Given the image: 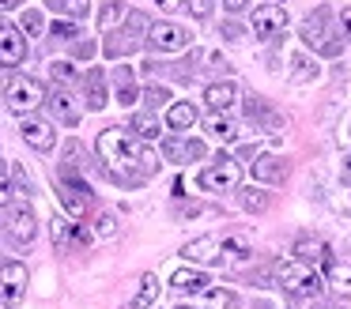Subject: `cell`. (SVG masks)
<instances>
[{
  "label": "cell",
  "instance_id": "cell-6",
  "mask_svg": "<svg viewBox=\"0 0 351 309\" xmlns=\"http://www.w3.org/2000/svg\"><path fill=\"white\" fill-rule=\"evenodd\" d=\"M147 45H152L155 53H182L185 45H189V30L170 23V19L152 23V27H147Z\"/></svg>",
  "mask_w": 351,
  "mask_h": 309
},
{
  "label": "cell",
  "instance_id": "cell-38",
  "mask_svg": "<svg viewBox=\"0 0 351 309\" xmlns=\"http://www.w3.org/2000/svg\"><path fill=\"white\" fill-rule=\"evenodd\" d=\"M49 38H57V42H64V38H80V23H53V27H49Z\"/></svg>",
  "mask_w": 351,
  "mask_h": 309
},
{
  "label": "cell",
  "instance_id": "cell-26",
  "mask_svg": "<svg viewBox=\"0 0 351 309\" xmlns=\"http://www.w3.org/2000/svg\"><path fill=\"white\" fill-rule=\"evenodd\" d=\"M46 8L57 12V15H64L69 23H80L87 12H91V0H46Z\"/></svg>",
  "mask_w": 351,
  "mask_h": 309
},
{
  "label": "cell",
  "instance_id": "cell-36",
  "mask_svg": "<svg viewBox=\"0 0 351 309\" xmlns=\"http://www.w3.org/2000/svg\"><path fill=\"white\" fill-rule=\"evenodd\" d=\"M144 102H147V110H155V106H167V110H170V90L167 87H147L144 90Z\"/></svg>",
  "mask_w": 351,
  "mask_h": 309
},
{
  "label": "cell",
  "instance_id": "cell-32",
  "mask_svg": "<svg viewBox=\"0 0 351 309\" xmlns=\"http://www.w3.org/2000/svg\"><path fill=\"white\" fill-rule=\"evenodd\" d=\"M49 79H53L57 87H69V83L80 79V72H76V64H69V60H53V64H49Z\"/></svg>",
  "mask_w": 351,
  "mask_h": 309
},
{
  "label": "cell",
  "instance_id": "cell-16",
  "mask_svg": "<svg viewBox=\"0 0 351 309\" xmlns=\"http://www.w3.org/2000/svg\"><path fill=\"white\" fill-rule=\"evenodd\" d=\"M238 102V83L223 79V83H208L204 87V106L212 113H230Z\"/></svg>",
  "mask_w": 351,
  "mask_h": 309
},
{
  "label": "cell",
  "instance_id": "cell-31",
  "mask_svg": "<svg viewBox=\"0 0 351 309\" xmlns=\"http://www.w3.org/2000/svg\"><path fill=\"white\" fill-rule=\"evenodd\" d=\"M268 203H272V196H268L261 185L242 188V208L250 211V215H261V211H268Z\"/></svg>",
  "mask_w": 351,
  "mask_h": 309
},
{
  "label": "cell",
  "instance_id": "cell-21",
  "mask_svg": "<svg viewBox=\"0 0 351 309\" xmlns=\"http://www.w3.org/2000/svg\"><path fill=\"white\" fill-rule=\"evenodd\" d=\"M197 117H200V110H197L193 102H174V106L167 110V128L178 136V132H185V128L197 125Z\"/></svg>",
  "mask_w": 351,
  "mask_h": 309
},
{
  "label": "cell",
  "instance_id": "cell-20",
  "mask_svg": "<svg viewBox=\"0 0 351 309\" xmlns=\"http://www.w3.org/2000/svg\"><path fill=\"white\" fill-rule=\"evenodd\" d=\"M110 83H114V90H117V102L121 106H132L136 102V75H132V68L129 64H121V68H114L110 72Z\"/></svg>",
  "mask_w": 351,
  "mask_h": 309
},
{
  "label": "cell",
  "instance_id": "cell-22",
  "mask_svg": "<svg viewBox=\"0 0 351 309\" xmlns=\"http://www.w3.org/2000/svg\"><path fill=\"white\" fill-rule=\"evenodd\" d=\"M204 132H212L219 143H234L238 140V125L230 121V113H208V117H204Z\"/></svg>",
  "mask_w": 351,
  "mask_h": 309
},
{
  "label": "cell",
  "instance_id": "cell-29",
  "mask_svg": "<svg viewBox=\"0 0 351 309\" xmlns=\"http://www.w3.org/2000/svg\"><path fill=\"white\" fill-rule=\"evenodd\" d=\"M219 249L230 256V260H238V264L250 260V256H253V245L242 238V234H230V238H223V241H219Z\"/></svg>",
  "mask_w": 351,
  "mask_h": 309
},
{
  "label": "cell",
  "instance_id": "cell-41",
  "mask_svg": "<svg viewBox=\"0 0 351 309\" xmlns=\"http://www.w3.org/2000/svg\"><path fill=\"white\" fill-rule=\"evenodd\" d=\"M242 34H245V30L238 27L234 19H227V23H223V38H230V42H238V38H242Z\"/></svg>",
  "mask_w": 351,
  "mask_h": 309
},
{
  "label": "cell",
  "instance_id": "cell-10",
  "mask_svg": "<svg viewBox=\"0 0 351 309\" xmlns=\"http://www.w3.org/2000/svg\"><path fill=\"white\" fill-rule=\"evenodd\" d=\"M19 136H23L27 147L42 151V155L57 147V132H53V125H49V121H42V117H19Z\"/></svg>",
  "mask_w": 351,
  "mask_h": 309
},
{
  "label": "cell",
  "instance_id": "cell-51",
  "mask_svg": "<svg viewBox=\"0 0 351 309\" xmlns=\"http://www.w3.org/2000/svg\"><path fill=\"white\" fill-rule=\"evenodd\" d=\"M182 309H193V306H182ZM197 309H200V306H197Z\"/></svg>",
  "mask_w": 351,
  "mask_h": 309
},
{
  "label": "cell",
  "instance_id": "cell-7",
  "mask_svg": "<svg viewBox=\"0 0 351 309\" xmlns=\"http://www.w3.org/2000/svg\"><path fill=\"white\" fill-rule=\"evenodd\" d=\"M253 34L261 42H272V38H283L287 34V12L280 4H261L253 12Z\"/></svg>",
  "mask_w": 351,
  "mask_h": 309
},
{
  "label": "cell",
  "instance_id": "cell-1",
  "mask_svg": "<svg viewBox=\"0 0 351 309\" xmlns=\"http://www.w3.org/2000/svg\"><path fill=\"white\" fill-rule=\"evenodd\" d=\"M95 151H99V158L106 162V173L129 170V173H140V177H152V173L159 170V158L121 125L102 128L99 140H95Z\"/></svg>",
  "mask_w": 351,
  "mask_h": 309
},
{
  "label": "cell",
  "instance_id": "cell-13",
  "mask_svg": "<svg viewBox=\"0 0 351 309\" xmlns=\"http://www.w3.org/2000/svg\"><path fill=\"white\" fill-rule=\"evenodd\" d=\"M291 253L298 256V260H306V264H332V253H328V241L325 238H317V234H298L295 238V245H291Z\"/></svg>",
  "mask_w": 351,
  "mask_h": 309
},
{
  "label": "cell",
  "instance_id": "cell-14",
  "mask_svg": "<svg viewBox=\"0 0 351 309\" xmlns=\"http://www.w3.org/2000/svg\"><path fill=\"white\" fill-rule=\"evenodd\" d=\"M250 173L257 177V185H283L287 181V162L280 155H257Z\"/></svg>",
  "mask_w": 351,
  "mask_h": 309
},
{
  "label": "cell",
  "instance_id": "cell-47",
  "mask_svg": "<svg viewBox=\"0 0 351 309\" xmlns=\"http://www.w3.org/2000/svg\"><path fill=\"white\" fill-rule=\"evenodd\" d=\"M23 0H0V12H12V8H19Z\"/></svg>",
  "mask_w": 351,
  "mask_h": 309
},
{
  "label": "cell",
  "instance_id": "cell-9",
  "mask_svg": "<svg viewBox=\"0 0 351 309\" xmlns=\"http://www.w3.org/2000/svg\"><path fill=\"white\" fill-rule=\"evenodd\" d=\"M27 60V34L16 23H0V68H16Z\"/></svg>",
  "mask_w": 351,
  "mask_h": 309
},
{
  "label": "cell",
  "instance_id": "cell-30",
  "mask_svg": "<svg viewBox=\"0 0 351 309\" xmlns=\"http://www.w3.org/2000/svg\"><path fill=\"white\" fill-rule=\"evenodd\" d=\"M155 298H159V279H155V275H144V279H140L136 298H132V309H152Z\"/></svg>",
  "mask_w": 351,
  "mask_h": 309
},
{
  "label": "cell",
  "instance_id": "cell-27",
  "mask_svg": "<svg viewBox=\"0 0 351 309\" xmlns=\"http://www.w3.org/2000/svg\"><path fill=\"white\" fill-rule=\"evenodd\" d=\"M325 283L332 286V291H340V294H351V268L348 264H328L325 268Z\"/></svg>",
  "mask_w": 351,
  "mask_h": 309
},
{
  "label": "cell",
  "instance_id": "cell-17",
  "mask_svg": "<svg viewBox=\"0 0 351 309\" xmlns=\"http://www.w3.org/2000/svg\"><path fill=\"white\" fill-rule=\"evenodd\" d=\"M84 102H87V110H106L110 106V83L99 68H91L84 75Z\"/></svg>",
  "mask_w": 351,
  "mask_h": 309
},
{
  "label": "cell",
  "instance_id": "cell-40",
  "mask_svg": "<svg viewBox=\"0 0 351 309\" xmlns=\"http://www.w3.org/2000/svg\"><path fill=\"white\" fill-rule=\"evenodd\" d=\"M185 143H189V162L208 158V143H204V140H185Z\"/></svg>",
  "mask_w": 351,
  "mask_h": 309
},
{
  "label": "cell",
  "instance_id": "cell-8",
  "mask_svg": "<svg viewBox=\"0 0 351 309\" xmlns=\"http://www.w3.org/2000/svg\"><path fill=\"white\" fill-rule=\"evenodd\" d=\"M46 106H49V113H53V121H61V125H69V128H76L80 117H84V106H80V98L72 95L69 87H53L46 95Z\"/></svg>",
  "mask_w": 351,
  "mask_h": 309
},
{
  "label": "cell",
  "instance_id": "cell-50",
  "mask_svg": "<svg viewBox=\"0 0 351 309\" xmlns=\"http://www.w3.org/2000/svg\"><path fill=\"white\" fill-rule=\"evenodd\" d=\"M328 309H343V306H328Z\"/></svg>",
  "mask_w": 351,
  "mask_h": 309
},
{
  "label": "cell",
  "instance_id": "cell-28",
  "mask_svg": "<svg viewBox=\"0 0 351 309\" xmlns=\"http://www.w3.org/2000/svg\"><path fill=\"white\" fill-rule=\"evenodd\" d=\"M49 230H53V245H57V253H69V245H72V230H76V223H69V219L53 215V219H49Z\"/></svg>",
  "mask_w": 351,
  "mask_h": 309
},
{
  "label": "cell",
  "instance_id": "cell-39",
  "mask_svg": "<svg viewBox=\"0 0 351 309\" xmlns=\"http://www.w3.org/2000/svg\"><path fill=\"white\" fill-rule=\"evenodd\" d=\"M189 4V12L197 15V19H208V15L215 12V0H185Z\"/></svg>",
  "mask_w": 351,
  "mask_h": 309
},
{
  "label": "cell",
  "instance_id": "cell-18",
  "mask_svg": "<svg viewBox=\"0 0 351 309\" xmlns=\"http://www.w3.org/2000/svg\"><path fill=\"white\" fill-rule=\"evenodd\" d=\"M170 286L174 291H182V294H204V291H212V275H204V271H197V268H178L174 275H170Z\"/></svg>",
  "mask_w": 351,
  "mask_h": 309
},
{
  "label": "cell",
  "instance_id": "cell-11",
  "mask_svg": "<svg viewBox=\"0 0 351 309\" xmlns=\"http://www.w3.org/2000/svg\"><path fill=\"white\" fill-rule=\"evenodd\" d=\"M144 27H147V23H144V15H136V12H132L121 34H110V42L102 45V49H106V57H125V53H132V49L140 45V34H144Z\"/></svg>",
  "mask_w": 351,
  "mask_h": 309
},
{
  "label": "cell",
  "instance_id": "cell-46",
  "mask_svg": "<svg viewBox=\"0 0 351 309\" xmlns=\"http://www.w3.org/2000/svg\"><path fill=\"white\" fill-rule=\"evenodd\" d=\"M155 4H159V8H162V12H174V8H178V4H182V0H155Z\"/></svg>",
  "mask_w": 351,
  "mask_h": 309
},
{
  "label": "cell",
  "instance_id": "cell-33",
  "mask_svg": "<svg viewBox=\"0 0 351 309\" xmlns=\"http://www.w3.org/2000/svg\"><path fill=\"white\" fill-rule=\"evenodd\" d=\"M162 158H167V162H189V143L170 136V140L162 143Z\"/></svg>",
  "mask_w": 351,
  "mask_h": 309
},
{
  "label": "cell",
  "instance_id": "cell-37",
  "mask_svg": "<svg viewBox=\"0 0 351 309\" xmlns=\"http://www.w3.org/2000/svg\"><path fill=\"white\" fill-rule=\"evenodd\" d=\"M117 234V219L114 215H99L95 219V238H114Z\"/></svg>",
  "mask_w": 351,
  "mask_h": 309
},
{
  "label": "cell",
  "instance_id": "cell-43",
  "mask_svg": "<svg viewBox=\"0 0 351 309\" xmlns=\"http://www.w3.org/2000/svg\"><path fill=\"white\" fill-rule=\"evenodd\" d=\"M245 4H250V0H223V8H227L230 15H234V12H245Z\"/></svg>",
  "mask_w": 351,
  "mask_h": 309
},
{
  "label": "cell",
  "instance_id": "cell-4",
  "mask_svg": "<svg viewBox=\"0 0 351 309\" xmlns=\"http://www.w3.org/2000/svg\"><path fill=\"white\" fill-rule=\"evenodd\" d=\"M4 102H8L12 113L31 117V113L46 102V87H42L34 75H12V79L4 83Z\"/></svg>",
  "mask_w": 351,
  "mask_h": 309
},
{
  "label": "cell",
  "instance_id": "cell-12",
  "mask_svg": "<svg viewBox=\"0 0 351 309\" xmlns=\"http://www.w3.org/2000/svg\"><path fill=\"white\" fill-rule=\"evenodd\" d=\"M27 268L19 260H4L0 264V298L4 301H19L27 294Z\"/></svg>",
  "mask_w": 351,
  "mask_h": 309
},
{
  "label": "cell",
  "instance_id": "cell-35",
  "mask_svg": "<svg viewBox=\"0 0 351 309\" xmlns=\"http://www.w3.org/2000/svg\"><path fill=\"white\" fill-rule=\"evenodd\" d=\"M42 30H46V19H42V12H23V34L42 38Z\"/></svg>",
  "mask_w": 351,
  "mask_h": 309
},
{
  "label": "cell",
  "instance_id": "cell-45",
  "mask_svg": "<svg viewBox=\"0 0 351 309\" xmlns=\"http://www.w3.org/2000/svg\"><path fill=\"white\" fill-rule=\"evenodd\" d=\"M340 27H343V34H348V42H351V12L340 15Z\"/></svg>",
  "mask_w": 351,
  "mask_h": 309
},
{
  "label": "cell",
  "instance_id": "cell-48",
  "mask_svg": "<svg viewBox=\"0 0 351 309\" xmlns=\"http://www.w3.org/2000/svg\"><path fill=\"white\" fill-rule=\"evenodd\" d=\"M0 309H8V301H4V298H0Z\"/></svg>",
  "mask_w": 351,
  "mask_h": 309
},
{
  "label": "cell",
  "instance_id": "cell-15",
  "mask_svg": "<svg viewBox=\"0 0 351 309\" xmlns=\"http://www.w3.org/2000/svg\"><path fill=\"white\" fill-rule=\"evenodd\" d=\"M4 226H8V238L19 241V245H31V241L38 238V219H34L31 208H16Z\"/></svg>",
  "mask_w": 351,
  "mask_h": 309
},
{
  "label": "cell",
  "instance_id": "cell-3",
  "mask_svg": "<svg viewBox=\"0 0 351 309\" xmlns=\"http://www.w3.org/2000/svg\"><path fill=\"white\" fill-rule=\"evenodd\" d=\"M302 42L310 45V49L325 53V57H336V53L343 49L336 30H332V12H328V8H313L302 19Z\"/></svg>",
  "mask_w": 351,
  "mask_h": 309
},
{
  "label": "cell",
  "instance_id": "cell-2",
  "mask_svg": "<svg viewBox=\"0 0 351 309\" xmlns=\"http://www.w3.org/2000/svg\"><path fill=\"white\" fill-rule=\"evenodd\" d=\"M276 283L287 294H295V298H313V294H321L325 279H321V271L313 264L298 260V256H287V260L276 264Z\"/></svg>",
  "mask_w": 351,
  "mask_h": 309
},
{
  "label": "cell",
  "instance_id": "cell-49",
  "mask_svg": "<svg viewBox=\"0 0 351 309\" xmlns=\"http://www.w3.org/2000/svg\"><path fill=\"white\" fill-rule=\"evenodd\" d=\"M0 177H4V162H0Z\"/></svg>",
  "mask_w": 351,
  "mask_h": 309
},
{
  "label": "cell",
  "instance_id": "cell-34",
  "mask_svg": "<svg viewBox=\"0 0 351 309\" xmlns=\"http://www.w3.org/2000/svg\"><path fill=\"white\" fill-rule=\"evenodd\" d=\"M291 72H295V79H313V75H317V64H313L310 57H306V53H291Z\"/></svg>",
  "mask_w": 351,
  "mask_h": 309
},
{
  "label": "cell",
  "instance_id": "cell-5",
  "mask_svg": "<svg viewBox=\"0 0 351 309\" xmlns=\"http://www.w3.org/2000/svg\"><path fill=\"white\" fill-rule=\"evenodd\" d=\"M238 181H242L238 162L230 155H219V158H212V166H204V170H200L197 185L208 188V193H234Z\"/></svg>",
  "mask_w": 351,
  "mask_h": 309
},
{
  "label": "cell",
  "instance_id": "cell-44",
  "mask_svg": "<svg viewBox=\"0 0 351 309\" xmlns=\"http://www.w3.org/2000/svg\"><path fill=\"white\" fill-rule=\"evenodd\" d=\"M340 181H343V185H351V155L343 158V166H340Z\"/></svg>",
  "mask_w": 351,
  "mask_h": 309
},
{
  "label": "cell",
  "instance_id": "cell-23",
  "mask_svg": "<svg viewBox=\"0 0 351 309\" xmlns=\"http://www.w3.org/2000/svg\"><path fill=\"white\" fill-rule=\"evenodd\" d=\"M129 15L132 12L121 4V0H106V4H102V12H99V27L114 34L117 27H125V23H129Z\"/></svg>",
  "mask_w": 351,
  "mask_h": 309
},
{
  "label": "cell",
  "instance_id": "cell-24",
  "mask_svg": "<svg viewBox=\"0 0 351 309\" xmlns=\"http://www.w3.org/2000/svg\"><path fill=\"white\" fill-rule=\"evenodd\" d=\"M132 136H136V140H159V136H162V125H159V117H155L152 110H140V113H132Z\"/></svg>",
  "mask_w": 351,
  "mask_h": 309
},
{
  "label": "cell",
  "instance_id": "cell-19",
  "mask_svg": "<svg viewBox=\"0 0 351 309\" xmlns=\"http://www.w3.org/2000/svg\"><path fill=\"white\" fill-rule=\"evenodd\" d=\"M219 253H223V249H219V241H215V238H197V241H185V245H182V256L189 264H215V260H219Z\"/></svg>",
  "mask_w": 351,
  "mask_h": 309
},
{
  "label": "cell",
  "instance_id": "cell-42",
  "mask_svg": "<svg viewBox=\"0 0 351 309\" xmlns=\"http://www.w3.org/2000/svg\"><path fill=\"white\" fill-rule=\"evenodd\" d=\"M12 193H16V188H12V181L0 177V208H4V203H12Z\"/></svg>",
  "mask_w": 351,
  "mask_h": 309
},
{
  "label": "cell",
  "instance_id": "cell-25",
  "mask_svg": "<svg viewBox=\"0 0 351 309\" xmlns=\"http://www.w3.org/2000/svg\"><path fill=\"white\" fill-rule=\"evenodd\" d=\"M238 306V294L230 286H212V291L200 294V309H234Z\"/></svg>",
  "mask_w": 351,
  "mask_h": 309
}]
</instances>
